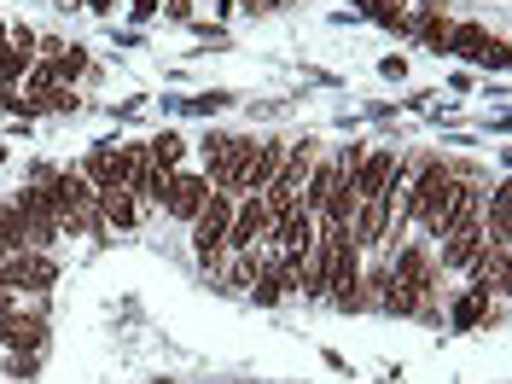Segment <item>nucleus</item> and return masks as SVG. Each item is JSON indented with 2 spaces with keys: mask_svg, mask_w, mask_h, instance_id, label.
<instances>
[{
  "mask_svg": "<svg viewBox=\"0 0 512 384\" xmlns=\"http://www.w3.org/2000/svg\"><path fill=\"white\" fill-rule=\"evenodd\" d=\"M233 192H210L204 198V210L192 216V251H198V262H222L227 251V222H233Z\"/></svg>",
  "mask_w": 512,
  "mask_h": 384,
  "instance_id": "f257e3e1",
  "label": "nucleus"
},
{
  "mask_svg": "<svg viewBox=\"0 0 512 384\" xmlns=\"http://www.w3.org/2000/svg\"><path fill=\"white\" fill-rule=\"evenodd\" d=\"M146 146H94L88 158H82V175H88V187L94 192H123L128 175H134V163H140Z\"/></svg>",
  "mask_w": 512,
  "mask_h": 384,
  "instance_id": "f03ea898",
  "label": "nucleus"
},
{
  "mask_svg": "<svg viewBox=\"0 0 512 384\" xmlns=\"http://www.w3.org/2000/svg\"><path fill=\"white\" fill-rule=\"evenodd\" d=\"M59 280V262L47 251H12L0 256V286L6 291H47Z\"/></svg>",
  "mask_w": 512,
  "mask_h": 384,
  "instance_id": "7ed1b4c3",
  "label": "nucleus"
},
{
  "mask_svg": "<svg viewBox=\"0 0 512 384\" xmlns=\"http://www.w3.org/2000/svg\"><path fill=\"white\" fill-rule=\"evenodd\" d=\"M268 227H274V216H268V204H262V192H245L239 204H233V222H227V251H256L262 239H268Z\"/></svg>",
  "mask_w": 512,
  "mask_h": 384,
  "instance_id": "20e7f679",
  "label": "nucleus"
},
{
  "mask_svg": "<svg viewBox=\"0 0 512 384\" xmlns=\"http://www.w3.org/2000/svg\"><path fill=\"white\" fill-rule=\"evenodd\" d=\"M12 210L24 216V233H30V245H35V251H47V245H53V239L64 233L59 216H53V204H47V192L35 187V181H30V187H18Z\"/></svg>",
  "mask_w": 512,
  "mask_h": 384,
  "instance_id": "39448f33",
  "label": "nucleus"
},
{
  "mask_svg": "<svg viewBox=\"0 0 512 384\" xmlns=\"http://www.w3.org/2000/svg\"><path fill=\"white\" fill-rule=\"evenodd\" d=\"M478 210H483V192L460 181V187H454V198H448V204H443V210H437V216H431L425 227H431V239L443 245L448 233H460L466 222H478Z\"/></svg>",
  "mask_w": 512,
  "mask_h": 384,
  "instance_id": "423d86ee",
  "label": "nucleus"
},
{
  "mask_svg": "<svg viewBox=\"0 0 512 384\" xmlns=\"http://www.w3.org/2000/svg\"><path fill=\"white\" fill-rule=\"evenodd\" d=\"M204 198H210V181H204V175H181V169H175V175H169V187H163V210H169L175 222L192 227V216L204 210Z\"/></svg>",
  "mask_w": 512,
  "mask_h": 384,
  "instance_id": "0eeeda50",
  "label": "nucleus"
},
{
  "mask_svg": "<svg viewBox=\"0 0 512 384\" xmlns=\"http://www.w3.org/2000/svg\"><path fill=\"white\" fill-rule=\"evenodd\" d=\"M280 163H286V140H256L251 163L239 175V192H268V181L280 175Z\"/></svg>",
  "mask_w": 512,
  "mask_h": 384,
  "instance_id": "6e6552de",
  "label": "nucleus"
},
{
  "mask_svg": "<svg viewBox=\"0 0 512 384\" xmlns=\"http://www.w3.org/2000/svg\"><path fill=\"white\" fill-rule=\"evenodd\" d=\"M390 169H396V152L384 146V152H367V158L355 163V169L344 175V181H350V192H355V198H379V192H384V181H390Z\"/></svg>",
  "mask_w": 512,
  "mask_h": 384,
  "instance_id": "1a4fd4ad",
  "label": "nucleus"
},
{
  "mask_svg": "<svg viewBox=\"0 0 512 384\" xmlns=\"http://www.w3.org/2000/svg\"><path fill=\"white\" fill-rule=\"evenodd\" d=\"M268 245H274V251H286V245H315V216H309L303 204H291L286 216H274Z\"/></svg>",
  "mask_w": 512,
  "mask_h": 384,
  "instance_id": "9d476101",
  "label": "nucleus"
},
{
  "mask_svg": "<svg viewBox=\"0 0 512 384\" xmlns=\"http://www.w3.org/2000/svg\"><path fill=\"white\" fill-rule=\"evenodd\" d=\"M0 344H12V350L24 355V350H47V320L41 315H6L0 320Z\"/></svg>",
  "mask_w": 512,
  "mask_h": 384,
  "instance_id": "9b49d317",
  "label": "nucleus"
},
{
  "mask_svg": "<svg viewBox=\"0 0 512 384\" xmlns=\"http://www.w3.org/2000/svg\"><path fill=\"white\" fill-rule=\"evenodd\" d=\"M483 245H489L483 222H466L460 233H448V239H443V268H466V262H472V256L483 251Z\"/></svg>",
  "mask_w": 512,
  "mask_h": 384,
  "instance_id": "f8f14e48",
  "label": "nucleus"
},
{
  "mask_svg": "<svg viewBox=\"0 0 512 384\" xmlns=\"http://www.w3.org/2000/svg\"><path fill=\"white\" fill-rule=\"evenodd\" d=\"M332 187H338V163H315L309 181H303V192H297V204H303L309 216H320V204L332 198Z\"/></svg>",
  "mask_w": 512,
  "mask_h": 384,
  "instance_id": "ddd939ff",
  "label": "nucleus"
},
{
  "mask_svg": "<svg viewBox=\"0 0 512 384\" xmlns=\"http://www.w3.org/2000/svg\"><path fill=\"white\" fill-rule=\"evenodd\" d=\"M146 158H152V169L175 175V169H181V158H187V140H181L175 128H163L158 140H146Z\"/></svg>",
  "mask_w": 512,
  "mask_h": 384,
  "instance_id": "4468645a",
  "label": "nucleus"
},
{
  "mask_svg": "<svg viewBox=\"0 0 512 384\" xmlns=\"http://www.w3.org/2000/svg\"><path fill=\"white\" fill-rule=\"evenodd\" d=\"M99 222L105 227H134L140 222V204L128 192H99Z\"/></svg>",
  "mask_w": 512,
  "mask_h": 384,
  "instance_id": "2eb2a0df",
  "label": "nucleus"
},
{
  "mask_svg": "<svg viewBox=\"0 0 512 384\" xmlns=\"http://www.w3.org/2000/svg\"><path fill=\"white\" fill-rule=\"evenodd\" d=\"M12 251H35V245H30V233H24V216L12 204H0V256H12Z\"/></svg>",
  "mask_w": 512,
  "mask_h": 384,
  "instance_id": "dca6fc26",
  "label": "nucleus"
},
{
  "mask_svg": "<svg viewBox=\"0 0 512 384\" xmlns=\"http://www.w3.org/2000/svg\"><path fill=\"white\" fill-rule=\"evenodd\" d=\"M47 70H53V82H76V76H82V70H88V53H82V47H59V53H53V59H47Z\"/></svg>",
  "mask_w": 512,
  "mask_h": 384,
  "instance_id": "f3484780",
  "label": "nucleus"
},
{
  "mask_svg": "<svg viewBox=\"0 0 512 384\" xmlns=\"http://www.w3.org/2000/svg\"><path fill=\"white\" fill-rule=\"evenodd\" d=\"M483 309H489V303H483V297H472V291H466V297L454 303V332H478V326H483Z\"/></svg>",
  "mask_w": 512,
  "mask_h": 384,
  "instance_id": "a211bd4d",
  "label": "nucleus"
},
{
  "mask_svg": "<svg viewBox=\"0 0 512 384\" xmlns=\"http://www.w3.org/2000/svg\"><path fill=\"white\" fill-rule=\"evenodd\" d=\"M128 12L134 18H152V12H163V0H128Z\"/></svg>",
  "mask_w": 512,
  "mask_h": 384,
  "instance_id": "6ab92c4d",
  "label": "nucleus"
},
{
  "mask_svg": "<svg viewBox=\"0 0 512 384\" xmlns=\"http://www.w3.org/2000/svg\"><path fill=\"white\" fill-rule=\"evenodd\" d=\"M88 12H94V18H111V12H117V0H88Z\"/></svg>",
  "mask_w": 512,
  "mask_h": 384,
  "instance_id": "aec40b11",
  "label": "nucleus"
},
{
  "mask_svg": "<svg viewBox=\"0 0 512 384\" xmlns=\"http://www.w3.org/2000/svg\"><path fill=\"white\" fill-rule=\"evenodd\" d=\"M6 315H18V303H12V291L0 286V320H6Z\"/></svg>",
  "mask_w": 512,
  "mask_h": 384,
  "instance_id": "412c9836",
  "label": "nucleus"
},
{
  "mask_svg": "<svg viewBox=\"0 0 512 384\" xmlns=\"http://www.w3.org/2000/svg\"><path fill=\"white\" fill-rule=\"evenodd\" d=\"M169 18H192V0H169Z\"/></svg>",
  "mask_w": 512,
  "mask_h": 384,
  "instance_id": "4be33fe9",
  "label": "nucleus"
},
{
  "mask_svg": "<svg viewBox=\"0 0 512 384\" xmlns=\"http://www.w3.org/2000/svg\"><path fill=\"white\" fill-rule=\"evenodd\" d=\"M268 6H291V0H268Z\"/></svg>",
  "mask_w": 512,
  "mask_h": 384,
  "instance_id": "5701e85b",
  "label": "nucleus"
},
{
  "mask_svg": "<svg viewBox=\"0 0 512 384\" xmlns=\"http://www.w3.org/2000/svg\"><path fill=\"white\" fill-rule=\"evenodd\" d=\"M0 163H6V146H0Z\"/></svg>",
  "mask_w": 512,
  "mask_h": 384,
  "instance_id": "b1692460",
  "label": "nucleus"
}]
</instances>
